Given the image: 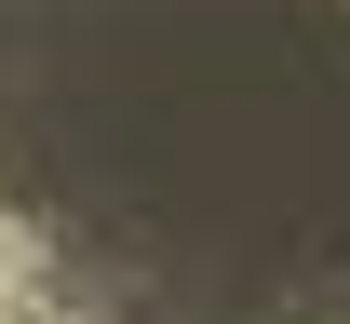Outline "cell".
I'll return each instance as SVG.
<instances>
[{
	"label": "cell",
	"instance_id": "cell-1",
	"mask_svg": "<svg viewBox=\"0 0 350 324\" xmlns=\"http://www.w3.org/2000/svg\"><path fill=\"white\" fill-rule=\"evenodd\" d=\"M0 230L68 324H350V0H0Z\"/></svg>",
	"mask_w": 350,
	"mask_h": 324
}]
</instances>
